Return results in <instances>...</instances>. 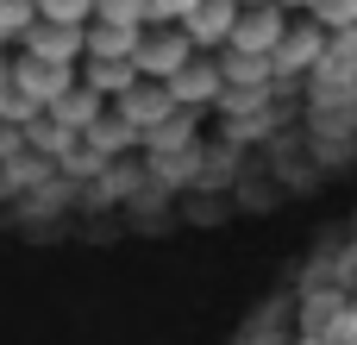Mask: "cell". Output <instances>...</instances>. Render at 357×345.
<instances>
[{"label": "cell", "mask_w": 357, "mask_h": 345, "mask_svg": "<svg viewBox=\"0 0 357 345\" xmlns=\"http://www.w3.org/2000/svg\"><path fill=\"white\" fill-rule=\"evenodd\" d=\"M201 0H144V25H182Z\"/></svg>", "instance_id": "7c38bea8"}, {"label": "cell", "mask_w": 357, "mask_h": 345, "mask_svg": "<svg viewBox=\"0 0 357 345\" xmlns=\"http://www.w3.org/2000/svg\"><path fill=\"white\" fill-rule=\"evenodd\" d=\"M245 6H264V0H238V13H245Z\"/></svg>", "instance_id": "5bb4252c"}, {"label": "cell", "mask_w": 357, "mask_h": 345, "mask_svg": "<svg viewBox=\"0 0 357 345\" xmlns=\"http://www.w3.org/2000/svg\"><path fill=\"white\" fill-rule=\"evenodd\" d=\"M31 25H38V0H0V38L6 44H19Z\"/></svg>", "instance_id": "9c48e42d"}, {"label": "cell", "mask_w": 357, "mask_h": 345, "mask_svg": "<svg viewBox=\"0 0 357 345\" xmlns=\"http://www.w3.org/2000/svg\"><path fill=\"white\" fill-rule=\"evenodd\" d=\"M232 25H238V0H201V6L182 19L188 44H195V50H207V57H213L226 38H232Z\"/></svg>", "instance_id": "8992f818"}, {"label": "cell", "mask_w": 357, "mask_h": 345, "mask_svg": "<svg viewBox=\"0 0 357 345\" xmlns=\"http://www.w3.org/2000/svg\"><path fill=\"white\" fill-rule=\"evenodd\" d=\"M276 6H282V13H289V19H307V13H314V6H320V0H276Z\"/></svg>", "instance_id": "4fadbf2b"}, {"label": "cell", "mask_w": 357, "mask_h": 345, "mask_svg": "<svg viewBox=\"0 0 357 345\" xmlns=\"http://www.w3.org/2000/svg\"><path fill=\"white\" fill-rule=\"evenodd\" d=\"M0 57H6V38H0Z\"/></svg>", "instance_id": "9a60e30c"}, {"label": "cell", "mask_w": 357, "mask_h": 345, "mask_svg": "<svg viewBox=\"0 0 357 345\" xmlns=\"http://www.w3.org/2000/svg\"><path fill=\"white\" fill-rule=\"evenodd\" d=\"M188 57H195V44H188L182 25H144V31H138V50H132L126 63H132L138 82H169Z\"/></svg>", "instance_id": "6da1fadb"}, {"label": "cell", "mask_w": 357, "mask_h": 345, "mask_svg": "<svg viewBox=\"0 0 357 345\" xmlns=\"http://www.w3.org/2000/svg\"><path fill=\"white\" fill-rule=\"evenodd\" d=\"M82 31H88V25H56V19H38V25L19 38V50H25V57H44V63H82Z\"/></svg>", "instance_id": "5b68a950"}, {"label": "cell", "mask_w": 357, "mask_h": 345, "mask_svg": "<svg viewBox=\"0 0 357 345\" xmlns=\"http://www.w3.org/2000/svg\"><path fill=\"white\" fill-rule=\"evenodd\" d=\"M69 88H75V63H44V57H25V50L13 57V94H25L38 113L56 107Z\"/></svg>", "instance_id": "7a4b0ae2"}, {"label": "cell", "mask_w": 357, "mask_h": 345, "mask_svg": "<svg viewBox=\"0 0 357 345\" xmlns=\"http://www.w3.org/2000/svg\"><path fill=\"white\" fill-rule=\"evenodd\" d=\"M94 19H100V25H126V31H144V0H94Z\"/></svg>", "instance_id": "30bf717a"}, {"label": "cell", "mask_w": 357, "mask_h": 345, "mask_svg": "<svg viewBox=\"0 0 357 345\" xmlns=\"http://www.w3.org/2000/svg\"><path fill=\"white\" fill-rule=\"evenodd\" d=\"M38 19H56V25H88V19H94V0H38Z\"/></svg>", "instance_id": "8fae6325"}, {"label": "cell", "mask_w": 357, "mask_h": 345, "mask_svg": "<svg viewBox=\"0 0 357 345\" xmlns=\"http://www.w3.org/2000/svg\"><path fill=\"white\" fill-rule=\"evenodd\" d=\"M138 50V31H126V25H100V19H88V31H82V57H94V63H126Z\"/></svg>", "instance_id": "52a82bcc"}, {"label": "cell", "mask_w": 357, "mask_h": 345, "mask_svg": "<svg viewBox=\"0 0 357 345\" xmlns=\"http://www.w3.org/2000/svg\"><path fill=\"white\" fill-rule=\"evenodd\" d=\"M282 31H289V13H282L276 0H264V6H245V13H238V25H232V38H226L220 50H238V57H270V50L282 44Z\"/></svg>", "instance_id": "277c9868"}, {"label": "cell", "mask_w": 357, "mask_h": 345, "mask_svg": "<svg viewBox=\"0 0 357 345\" xmlns=\"http://www.w3.org/2000/svg\"><path fill=\"white\" fill-rule=\"evenodd\" d=\"M307 25H320L326 44H333V38H357V0H320V6L307 13Z\"/></svg>", "instance_id": "ba28073f"}, {"label": "cell", "mask_w": 357, "mask_h": 345, "mask_svg": "<svg viewBox=\"0 0 357 345\" xmlns=\"http://www.w3.org/2000/svg\"><path fill=\"white\" fill-rule=\"evenodd\" d=\"M163 88H169L176 113H195V119H201V113H207V107L226 94V82H220V63H213L207 50H195V57H188V63H182V69H176Z\"/></svg>", "instance_id": "3957f363"}]
</instances>
